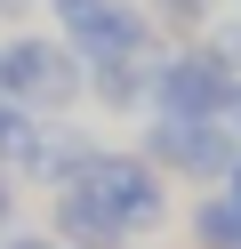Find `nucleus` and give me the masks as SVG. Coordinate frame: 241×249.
<instances>
[{
    "instance_id": "nucleus-10",
    "label": "nucleus",
    "mask_w": 241,
    "mask_h": 249,
    "mask_svg": "<svg viewBox=\"0 0 241 249\" xmlns=\"http://www.w3.org/2000/svg\"><path fill=\"white\" fill-rule=\"evenodd\" d=\"M225 113H233V121H241V89H233V105H225Z\"/></svg>"
},
{
    "instance_id": "nucleus-7",
    "label": "nucleus",
    "mask_w": 241,
    "mask_h": 249,
    "mask_svg": "<svg viewBox=\"0 0 241 249\" xmlns=\"http://www.w3.org/2000/svg\"><path fill=\"white\" fill-rule=\"evenodd\" d=\"M193 225H201V249H241V201H209Z\"/></svg>"
},
{
    "instance_id": "nucleus-8",
    "label": "nucleus",
    "mask_w": 241,
    "mask_h": 249,
    "mask_svg": "<svg viewBox=\"0 0 241 249\" xmlns=\"http://www.w3.org/2000/svg\"><path fill=\"white\" fill-rule=\"evenodd\" d=\"M32 137H40V121L24 105H0V161H32Z\"/></svg>"
},
{
    "instance_id": "nucleus-4",
    "label": "nucleus",
    "mask_w": 241,
    "mask_h": 249,
    "mask_svg": "<svg viewBox=\"0 0 241 249\" xmlns=\"http://www.w3.org/2000/svg\"><path fill=\"white\" fill-rule=\"evenodd\" d=\"M153 97H161V113H177V121H209V113L233 105V81H225L217 56H169V65L153 72Z\"/></svg>"
},
{
    "instance_id": "nucleus-9",
    "label": "nucleus",
    "mask_w": 241,
    "mask_h": 249,
    "mask_svg": "<svg viewBox=\"0 0 241 249\" xmlns=\"http://www.w3.org/2000/svg\"><path fill=\"white\" fill-rule=\"evenodd\" d=\"M0 225H8V185H0Z\"/></svg>"
},
{
    "instance_id": "nucleus-1",
    "label": "nucleus",
    "mask_w": 241,
    "mask_h": 249,
    "mask_svg": "<svg viewBox=\"0 0 241 249\" xmlns=\"http://www.w3.org/2000/svg\"><path fill=\"white\" fill-rule=\"evenodd\" d=\"M0 97H16L24 113H64L80 97V65L56 40H8L0 49Z\"/></svg>"
},
{
    "instance_id": "nucleus-12",
    "label": "nucleus",
    "mask_w": 241,
    "mask_h": 249,
    "mask_svg": "<svg viewBox=\"0 0 241 249\" xmlns=\"http://www.w3.org/2000/svg\"><path fill=\"white\" fill-rule=\"evenodd\" d=\"M8 249H48V241H8Z\"/></svg>"
},
{
    "instance_id": "nucleus-11",
    "label": "nucleus",
    "mask_w": 241,
    "mask_h": 249,
    "mask_svg": "<svg viewBox=\"0 0 241 249\" xmlns=\"http://www.w3.org/2000/svg\"><path fill=\"white\" fill-rule=\"evenodd\" d=\"M233 201H241V161H233Z\"/></svg>"
},
{
    "instance_id": "nucleus-2",
    "label": "nucleus",
    "mask_w": 241,
    "mask_h": 249,
    "mask_svg": "<svg viewBox=\"0 0 241 249\" xmlns=\"http://www.w3.org/2000/svg\"><path fill=\"white\" fill-rule=\"evenodd\" d=\"M89 193H96V209L121 233H153L161 225V177L145 161H129V153H96L89 161Z\"/></svg>"
},
{
    "instance_id": "nucleus-6",
    "label": "nucleus",
    "mask_w": 241,
    "mask_h": 249,
    "mask_svg": "<svg viewBox=\"0 0 241 249\" xmlns=\"http://www.w3.org/2000/svg\"><path fill=\"white\" fill-rule=\"evenodd\" d=\"M64 233H73L80 249H112V241H121V225L96 209V193H89V185H80V193H64Z\"/></svg>"
},
{
    "instance_id": "nucleus-5",
    "label": "nucleus",
    "mask_w": 241,
    "mask_h": 249,
    "mask_svg": "<svg viewBox=\"0 0 241 249\" xmlns=\"http://www.w3.org/2000/svg\"><path fill=\"white\" fill-rule=\"evenodd\" d=\"M153 153H161L169 169H193V177H217V169H233V137H225V129H209V121H177V113H161Z\"/></svg>"
},
{
    "instance_id": "nucleus-3",
    "label": "nucleus",
    "mask_w": 241,
    "mask_h": 249,
    "mask_svg": "<svg viewBox=\"0 0 241 249\" xmlns=\"http://www.w3.org/2000/svg\"><path fill=\"white\" fill-rule=\"evenodd\" d=\"M56 17H64V33H73L96 65H121V56L145 49V17L129 0H56Z\"/></svg>"
}]
</instances>
